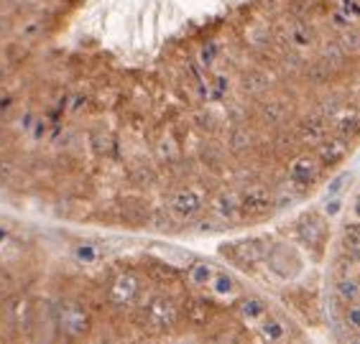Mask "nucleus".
Here are the masks:
<instances>
[{
	"label": "nucleus",
	"instance_id": "6",
	"mask_svg": "<svg viewBox=\"0 0 360 344\" xmlns=\"http://www.w3.org/2000/svg\"><path fill=\"white\" fill-rule=\"evenodd\" d=\"M264 265L278 281H294L302 273V258L289 242H269Z\"/></svg>",
	"mask_w": 360,
	"mask_h": 344
},
{
	"label": "nucleus",
	"instance_id": "23",
	"mask_svg": "<svg viewBox=\"0 0 360 344\" xmlns=\"http://www.w3.org/2000/svg\"><path fill=\"white\" fill-rule=\"evenodd\" d=\"M253 131H250L245 123H236L228 131V148L233 153H245L253 145Z\"/></svg>",
	"mask_w": 360,
	"mask_h": 344
},
{
	"label": "nucleus",
	"instance_id": "10",
	"mask_svg": "<svg viewBox=\"0 0 360 344\" xmlns=\"http://www.w3.org/2000/svg\"><path fill=\"white\" fill-rule=\"evenodd\" d=\"M350 153V138L345 135H327L319 145H314V156H317L319 166L322 168H330V166H338L340 161L347 159Z\"/></svg>",
	"mask_w": 360,
	"mask_h": 344
},
{
	"label": "nucleus",
	"instance_id": "22",
	"mask_svg": "<svg viewBox=\"0 0 360 344\" xmlns=\"http://www.w3.org/2000/svg\"><path fill=\"white\" fill-rule=\"evenodd\" d=\"M215 273H217L215 263L194 260L192 265L187 268V286H192V289H207Z\"/></svg>",
	"mask_w": 360,
	"mask_h": 344
},
{
	"label": "nucleus",
	"instance_id": "37",
	"mask_svg": "<svg viewBox=\"0 0 360 344\" xmlns=\"http://www.w3.org/2000/svg\"><path fill=\"white\" fill-rule=\"evenodd\" d=\"M322 212H325V217H338V214L342 212V194H333V197H327Z\"/></svg>",
	"mask_w": 360,
	"mask_h": 344
},
{
	"label": "nucleus",
	"instance_id": "42",
	"mask_svg": "<svg viewBox=\"0 0 360 344\" xmlns=\"http://www.w3.org/2000/svg\"><path fill=\"white\" fill-rule=\"evenodd\" d=\"M338 8H342L353 21H358L360 18V0H340V6Z\"/></svg>",
	"mask_w": 360,
	"mask_h": 344
},
{
	"label": "nucleus",
	"instance_id": "34",
	"mask_svg": "<svg viewBox=\"0 0 360 344\" xmlns=\"http://www.w3.org/2000/svg\"><path fill=\"white\" fill-rule=\"evenodd\" d=\"M90 148H92V153H95V156H110L112 138L108 135V133H103V131L92 133V135H90Z\"/></svg>",
	"mask_w": 360,
	"mask_h": 344
},
{
	"label": "nucleus",
	"instance_id": "43",
	"mask_svg": "<svg viewBox=\"0 0 360 344\" xmlns=\"http://www.w3.org/2000/svg\"><path fill=\"white\" fill-rule=\"evenodd\" d=\"M197 125H200L202 131L212 133L215 131V115L212 112H202V115H197Z\"/></svg>",
	"mask_w": 360,
	"mask_h": 344
},
{
	"label": "nucleus",
	"instance_id": "13",
	"mask_svg": "<svg viewBox=\"0 0 360 344\" xmlns=\"http://www.w3.org/2000/svg\"><path fill=\"white\" fill-rule=\"evenodd\" d=\"M258 117L271 128H284L291 117V105L286 97H269L258 107Z\"/></svg>",
	"mask_w": 360,
	"mask_h": 344
},
{
	"label": "nucleus",
	"instance_id": "38",
	"mask_svg": "<svg viewBox=\"0 0 360 344\" xmlns=\"http://www.w3.org/2000/svg\"><path fill=\"white\" fill-rule=\"evenodd\" d=\"M330 23H333V26L338 28V31H342V28L353 26L355 21L345 13V11H342V8H335L333 13H330Z\"/></svg>",
	"mask_w": 360,
	"mask_h": 344
},
{
	"label": "nucleus",
	"instance_id": "14",
	"mask_svg": "<svg viewBox=\"0 0 360 344\" xmlns=\"http://www.w3.org/2000/svg\"><path fill=\"white\" fill-rule=\"evenodd\" d=\"M210 293H212V301H228V303H236V298L243 293L240 283L228 273V270H217L212 275V281H210Z\"/></svg>",
	"mask_w": 360,
	"mask_h": 344
},
{
	"label": "nucleus",
	"instance_id": "21",
	"mask_svg": "<svg viewBox=\"0 0 360 344\" xmlns=\"http://www.w3.org/2000/svg\"><path fill=\"white\" fill-rule=\"evenodd\" d=\"M286 39H289V46H294L297 51H304L314 44V31L302 18H291L289 26H286Z\"/></svg>",
	"mask_w": 360,
	"mask_h": 344
},
{
	"label": "nucleus",
	"instance_id": "47",
	"mask_svg": "<svg viewBox=\"0 0 360 344\" xmlns=\"http://www.w3.org/2000/svg\"><path fill=\"white\" fill-rule=\"evenodd\" d=\"M0 184H3V173H0Z\"/></svg>",
	"mask_w": 360,
	"mask_h": 344
},
{
	"label": "nucleus",
	"instance_id": "17",
	"mask_svg": "<svg viewBox=\"0 0 360 344\" xmlns=\"http://www.w3.org/2000/svg\"><path fill=\"white\" fill-rule=\"evenodd\" d=\"M236 311H238V317H240V322L258 324L269 314V303L261 296H253V293H248V296L240 293V296L236 298Z\"/></svg>",
	"mask_w": 360,
	"mask_h": 344
},
{
	"label": "nucleus",
	"instance_id": "3",
	"mask_svg": "<svg viewBox=\"0 0 360 344\" xmlns=\"http://www.w3.org/2000/svg\"><path fill=\"white\" fill-rule=\"evenodd\" d=\"M141 298H143V281L133 270H120L118 275H112L105 289V303L115 311L136 309Z\"/></svg>",
	"mask_w": 360,
	"mask_h": 344
},
{
	"label": "nucleus",
	"instance_id": "36",
	"mask_svg": "<svg viewBox=\"0 0 360 344\" xmlns=\"http://www.w3.org/2000/svg\"><path fill=\"white\" fill-rule=\"evenodd\" d=\"M345 326L350 331H358L360 334V303L358 301H353L345 309Z\"/></svg>",
	"mask_w": 360,
	"mask_h": 344
},
{
	"label": "nucleus",
	"instance_id": "9",
	"mask_svg": "<svg viewBox=\"0 0 360 344\" xmlns=\"http://www.w3.org/2000/svg\"><path fill=\"white\" fill-rule=\"evenodd\" d=\"M327 234V217L319 212H307L294 222V237L297 242H302L304 248L317 250L325 242Z\"/></svg>",
	"mask_w": 360,
	"mask_h": 344
},
{
	"label": "nucleus",
	"instance_id": "32",
	"mask_svg": "<svg viewBox=\"0 0 360 344\" xmlns=\"http://www.w3.org/2000/svg\"><path fill=\"white\" fill-rule=\"evenodd\" d=\"M174 217L169 214V209H153L151 217H148V227L156 230V232H174Z\"/></svg>",
	"mask_w": 360,
	"mask_h": 344
},
{
	"label": "nucleus",
	"instance_id": "16",
	"mask_svg": "<svg viewBox=\"0 0 360 344\" xmlns=\"http://www.w3.org/2000/svg\"><path fill=\"white\" fill-rule=\"evenodd\" d=\"M333 131L338 135L355 138L360 133V107L358 105H342L333 117Z\"/></svg>",
	"mask_w": 360,
	"mask_h": 344
},
{
	"label": "nucleus",
	"instance_id": "2",
	"mask_svg": "<svg viewBox=\"0 0 360 344\" xmlns=\"http://www.w3.org/2000/svg\"><path fill=\"white\" fill-rule=\"evenodd\" d=\"M54 324L56 334L67 339H82L90 334L92 319L90 311L79 298H59L54 303Z\"/></svg>",
	"mask_w": 360,
	"mask_h": 344
},
{
	"label": "nucleus",
	"instance_id": "35",
	"mask_svg": "<svg viewBox=\"0 0 360 344\" xmlns=\"http://www.w3.org/2000/svg\"><path fill=\"white\" fill-rule=\"evenodd\" d=\"M353 179H355L353 171H340L338 176H335V179L327 184V197H333V194H342L347 186L353 184Z\"/></svg>",
	"mask_w": 360,
	"mask_h": 344
},
{
	"label": "nucleus",
	"instance_id": "30",
	"mask_svg": "<svg viewBox=\"0 0 360 344\" xmlns=\"http://www.w3.org/2000/svg\"><path fill=\"white\" fill-rule=\"evenodd\" d=\"M156 159L161 164H176L179 161V148H176V140L174 138H159V143H156Z\"/></svg>",
	"mask_w": 360,
	"mask_h": 344
},
{
	"label": "nucleus",
	"instance_id": "24",
	"mask_svg": "<svg viewBox=\"0 0 360 344\" xmlns=\"http://www.w3.org/2000/svg\"><path fill=\"white\" fill-rule=\"evenodd\" d=\"M319 56H322V59L333 67V72H340V69L347 64V59H350V56L345 54V48L340 46L338 39H335V41H330V39H327V41L322 44V48H319Z\"/></svg>",
	"mask_w": 360,
	"mask_h": 344
},
{
	"label": "nucleus",
	"instance_id": "31",
	"mask_svg": "<svg viewBox=\"0 0 360 344\" xmlns=\"http://www.w3.org/2000/svg\"><path fill=\"white\" fill-rule=\"evenodd\" d=\"M342 248L353 253L355 258L360 255V222H347L342 227Z\"/></svg>",
	"mask_w": 360,
	"mask_h": 344
},
{
	"label": "nucleus",
	"instance_id": "45",
	"mask_svg": "<svg viewBox=\"0 0 360 344\" xmlns=\"http://www.w3.org/2000/svg\"><path fill=\"white\" fill-rule=\"evenodd\" d=\"M350 214H353L355 222H360V194L353 199V209H350Z\"/></svg>",
	"mask_w": 360,
	"mask_h": 344
},
{
	"label": "nucleus",
	"instance_id": "29",
	"mask_svg": "<svg viewBox=\"0 0 360 344\" xmlns=\"http://www.w3.org/2000/svg\"><path fill=\"white\" fill-rule=\"evenodd\" d=\"M338 41H340V46L345 48L347 56H360V28L355 26V23L340 31Z\"/></svg>",
	"mask_w": 360,
	"mask_h": 344
},
{
	"label": "nucleus",
	"instance_id": "46",
	"mask_svg": "<svg viewBox=\"0 0 360 344\" xmlns=\"http://www.w3.org/2000/svg\"><path fill=\"white\" fill-rule=\"evenodd\" d=\"M6 148V131H3V123H0V151Z\"/></svg>",
	"mask_w": 360,
	"mask_h": 344
},
{
	"label": "nucleus",
	"instance_id": "26",
	"mask_svg": "<svg viewBox=\"0 0 360 344\" xmlns=\"http://www.w3.org/2000/svg\"><path fill=\"white\" fill-rule=\"evenodd\" d=\"M333 67L319 56V59H314V62L304 64V77H307V82H312V84H325L330 82V77H333Z\"/></svg>",
	"mask_w": 360,
	"mask_h": 344
},
{
	"label": "nucleus",
	"instance_id": "8",
	"mask_svg": "<svg viewBox=\"0 0 360 344\" xmlns=\"http://www.w3.org/2000/svg\"><path fill=\"white\" fill-rule=\"evenodd\" d=\"M319 176H322V166H319L314 153H299L286 166L289 186H297V189H309Z\"/></svg>",
	"mask_w": 360,
	"mask_h": 344
},
{
	"label": "nucleus",
	"instance_id": "27",
	"mask_svg": "<svg viewBox=\"0 0 360 344\" xmlns=\"http://www.w3.org/2000/svg\"><path fill=\"white\" fill-rule=\"evenodd\" d=\"M258 329H261V337L269 339V342H281V339H286V324L278 322V319L271 317V314H266V317L258 322Z\"/></svg>",
	"mask_w": 360,
	"mask_h": 344
},
{
	"label": "nucleus",
	"instance_id": "5",
	"mask_svg": "<svg viewBox=\"0 0 360 344\" xmlns=\"http://www.w3.org/2000/svg\"><path fill=\"white\" fill-rule=\"evenodd\" d=\"M238 201H240V220L256 222L274 212L276 194L271 192L266 184H248L238 192Z\"/></svg>",
	"mask_w": 360,
	"mask_h": 344
},
{
	"label": "nucleus",
	"instance_id": "28",
	"mask_svg": "<svg viewBox=\"0 0 360 344\" xmlns=\"http://www.w3.org/2000/svg\"><path fill=\"white\" fill-rule=\"evenodd\" d=\"M271 87V79L266 72H258V69H253V72H248V74L243 77V90L248 92V95L258 97L264 95L266 90Z\"/></svg>",
	"mask_w": 360,
	"mask_h": 344
},
{
	"label": "nucleus",
	"instance_id": "40",
	"mask_svg": "<svg viewBox=\"0 0 360 344\" xmlns=\"http://www.w3.org/2000/svg\"><path fill=\"white\" fill-rule=\"evenodd\" d=\"M215 59H217V44L212 41V44H207V46L202 48L200 64H202V67H212V64H215Z\"/></svg>",
	"mask_w": 360,
	"mask_h": 344
},
{
	"label": "nucleus",
	"instance_id": "1",
	"mask_svg": "<svg viewBox=\"0 0 360 344\" xmlns=\"http://www.w3.org/2000/svg\"><path fill=\"white\" fill-rule=\"evenodd\" d=\"M133 311H136L133 314L136 324L148 334H167L181 319L179 303L169 293H151V296L141 298V303Z\"/></svg>",
	"mask_w": 360,
	"mask_h": 344
},
{
	"label": "nucleus",
	"instance_id": "12",
	"mask_svg": "<svg viewBox=\"0 0 360 344\" xmlns=\"http://www.w3.org/2000/svg\"><path fill=\"white\" fill-rule=\"evenodd\" d=\"M34 314H36V303H31L28 296H13L6 303V317L8 326H15V329H34Z\"/></svg>",
	"mask_w": 360,
	"mask_h": 344
},
{
	"label": "nucleus",
	"instance_id": "48",
	"mask_svg": "<svg viewBox=\"0 0 360 344\" xmlns=\"http://www.w3.org/2000/svg\"><path fill=\"white\" fill-rule=\"evenodd\" d=\"M358 100H360V87H358Z\"/></svg>",
	"mask_w": 360,
	"mask_h": 344
},
{
	"label": "nucleus",
	"instance_id": "7",
	"mask_svg": "<svg viewBox=\"0 0 360 344\" xmlns=\"http://www.w3.org/2000/svg\"><path fill=\"white\" fill-rule=\"evenodd\" d=\"M269 250V240L266 237H245V240H236L230 245H222L220 255L228 258L230 263H236L240 268H256L261 265Z\"/></svg>",
	"mask_w": 360,
	"mask_h": 344
},
{
	"label": "nucleus",
	"instance_id": "15",
	"mask_svg": "<svg viewBox=\"0 0 360 344\" xmlns=\"http://www.w3.org/2000/svg\"><path fill=\"white\" fill-rule=\"evenodd\" d=\"M118 220L120 225H128V227H143L148 225V217H151V209L146 206L143 199H123L118 204Z\"/></svg>",
	"mask_w": 360,
	"mask_h": 344
},
{
	"label": "nucleus",
	"instance_id": "33",
	"mask_svg": "<svg viewBox=\"0 0 360 344\" xmlns=\"http://www.w3.org/2000/svg\"><path fill=\"white\" fill-rule=\"evenodd\" d=\"M156 181V171H153L151 166H139V168H133L131 171V184L139 186V189H148V186Z\"/></svg>",
	"mask_w": 360,
	"mask_h": 344
},
{
	"label": "nucleus",
	"instance_id": "20",
	"mask_svg": "<svg viewBox=\"0 0 360 344\" xmlns=\"http://www.w3.org/2000/svg\"><path fill=\"white\" fill-rule=\"evenodd\" d=\"M70 258L77 265H100L105 258L103 248L92 240H77L70 248Z\"/></svg>",
	"mask_w": 360,
	"mask_h": 344
},
{
	"label": "nucleus",
	"instance_id": "4",
	"mask_svg": "<svg viewBox=\"0 0 360 344\" xmlns=\"http://www.w3.org/2000/svg\"><path fill=\"white\" fill-rule=\"evenodd\" d=\"M207 206V192L200 184H181L176 186L167 199V209L176 222H194Z\"/></svg>",
	"mask_w": 360,
	"mask_h": 344
},
{
	"label": "nucleus",
	"instance_id": "41",
	"mask_svg": "<svg viewBox=\"0 0 360 344\" xmlns=\"http://www.w3.org/2000/svg\"><path fill=\"white\" fill-rule=\"evenodd\" d=\"M281 64H284V69H291V72H302L307 62L302 59V54L294 51V54H286L284 59H281Z\"/></svg>",
	"mask_w": 360,
	"mask_h": 344
},
{
	"label": "nucleus",
	"instance_id": "39",
	"mask_svg": "<svg viewBox=\"0 0 360 344\" xmlns=\"http://www.w3.org/2000/svg\"><path fill=\"white\" fill-rule=\"evenodd\" d=\"M248 39L253 46H264L269 44V26H253L248 28Z\"/></svg>",
	"mask_w": 360,
	"mask_h": 344
},
{
	"label": "nucleus",
	"instance_id": "11",
	"mask_svg": "<svg viewBox=\"0 0 360 344\" xmlns=\"http://www.w3.org/2000/svg\"><path fill=\"white\" fill-rule=\"evenodd\" d=\"M210 209H212V217L220 220L225 227H228V225H236V222L240 220V201H238V192H233V189H222L220 194L212 197Z\"/></svg>",
	"mask_w": 360,
	"mask_h": 344
},
{
	"label": "nucleus",
	"instance_id": "25",
	"mask_svg": "<svg viewBox=\"0 0 360 344\" xmlns=\"http://www.w3.org/2000/svg\"><path fill=\"white\" fill-rule=\"evenodd\" d=\"M335 293H338L340 301L345 303H353V301H360V278L355 275H340L338 283H335Z\"/></svg>",
	"mask_w": 360,
	"mask_h": 344
},
{
	"label": "nucleus",
	"instance_id": "44",
	"mask_svg": "<svg viewBox=\"0 0 360 344\" xmlns=\"http://www.w3.org/2000/svg\"><path fill=\"white\" fill-rule=\"evenodd\" d=\"M11 234H13L11 232V227H8L6 222H0V245H6V242L11 240Z\"/></svg>",
	"mask_w": 360,
	"mask_h": 344
},
{
	"label": "nucleus",
	"instance_id": "19",
	"mask_svg": "<svg viewBox=\"0 0 360 344\" xmlns=\"http://www.w3.org/2000/svg\"><path fill=\"white\" fill-rule=\"evenodd\" d=\"M210 303L207 296H189L184 298V303L179 306L181 317L187 319V324H192V326H207L210 324Z\"/></svg>",
	"mask_w": 360,
	"mask_h": 344
},
{
	"label": "nucleus",
	"instance_id": "18",
	"mask_svg": "<svg viewBox=\"0 0 360 344\" xmlns=\"http://www.w3.org/2000/svg\"><path fill=\"white\" fill-rule=\"evenodd\" d=\"M330 128H333L330 117H325V115L307 117L304 123H302V128H299V140L304 145H319L330 135Z\"/></svg>",
	"mask_w": 360,
	"mask_h": 344
}]
</instances>
